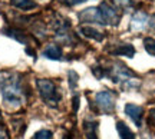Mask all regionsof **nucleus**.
Wrapping results in <instances>:
<instances>
[{
	"label": "nucleus",
	"instance_id": "nucleus-16",
	"mask_svg": "<svg viewBox=\"0 0 155 139\" xmlns=\"http://www.w3.org/2000/svg\"><path fill=\"white\" fill-rule=\"evenodd\" d=\"M32 139H52V132L48 129H42L32 136Z\"/></svg>",
	"mask_w": 155,
	"mask_h": 139
},
{
	"label": "nucleus",
	"instance_id": "nucleus-23",
	"mask_svg": "<svg viewBox=\"0 0 155 139\" xmlns=\"http://www.w3.org/2000/svg\"><path fill=\"white\" fill-rule=\"evenodd\" d=\"M63 139H73V138H72V135L71 134H66L65 136H63Z\"/></svg>",
	"mask_w": 155,
	"mask_h": 139
},
{
	"label": "nucleus",
	"instance_id": "nucleus-1",
	"mask_svg": "<svg viewBox=\"0 0 155 139\" xmlns=\"http://www.w3.org/2000/svg\"><path fill=\"white\" fill-rule=\"evenodd\" d=\"M36 86H38V90L42 99L45 100L46 105L52 106V108H56L58 103L61 102L62 96L58 90V86L53 80L50 79H38L36 80Z\"/></svg>",
	"mask_w": 155,
	"mask_h": 139
},
{
	"label": "nucleus",
	"instance_id": "nucleus-3",
	"mask_svg": "<svg viewBox=\"0 0 155 139\" xmlns=\"http://www.w3.org/2000/svg\"><path fill=\"white\" fill-rule=\"evenodd\" d=\"M115 100H116V95L114 92H111V90H102V92L95 95L96 106L104 113H114L116 105Z\"/></svg>",
	"mask_w": 155,
	"mask_h": 139
},
{
	"label": "nucleus",
	"instance_id": "nucleus-12",
	"mask_svg": "<svg viewBox=\"0 0 155 139\" xmlns=\"http://www.w3.org/2000/svg\"><path fill=\"white\" fill-rule=\"evenodd\" d=\"M81 33H82L83 36H86L88 39H94V40H96V42H102V40L105 39V34L102 33V32L91 27V26H82V27H81Z\"/></svg>",
	"mask_w": 155,
	"mask_h": 139
},
{
	"label": "nucleus",
	"instance_id": "nucleus-9",
	"mask_svg": "<svg viewBox=\"0 0 155 139\" xmlns=\"http://www.w3.org/2000/svg\"><path fill=\"white\" fill-rule=\"evenodd\" d=\"M111 55L115 56H127V57H134L135 55V47L129 43H122L118 45L115 49H111Z\"/></svg>",
	"mask_w": 155,
	"mask_h": 139
},
{
	"label": "nucleus",
	"instance_id": "nucleus-19",
	"mask_svg": "<svg viewBox=\"0 0 155 139\" xmlns=\"http://www.w3.org/2000/svg\"><path fill=\"white\" fill-rule=\"evenodd\" d=\"M61 2H63V3L68 6H78V5H81V3L88 2V0H61Z\"/></svg>",
	"mask_w": 155,
	"mask_h": 139
},
{
	"label": "nucleus",
	"instance_id": "nucleus-22",
	"mask_svg": "<svg viewBox=\"0 0 155 139\" xmlns=\"http://www.w3.org/2000/svg\"><path fill=\"white\" fill-rule=\"evenodd\" d=\"M148 24H150V27L155 32V15H152V16L150 17V20H148Z\"/></svg>",
	"mask_w": 155,
	"mask_h": 139
},
{
	"label": "nucleus",
	"instance_id": "nucleus-8",
	"mask_svg": "<svg viewBox=\"0 0 155 139\" xmlns=\"http://www.w3.org/2000/svg\"><path fill=\"white\" fill-rule=\"evenodd\" d=\"M43 56L50 59V60H62L63 59V52H62V47L59 45L50 43V45H48L45 47Z\"/></svg>",
	"mask_w": 155,
	"mask_h": 139
},
{
	"label": "nucleus",
	"instance_id": "nucleus-11",
	"mask_svg": "<svg viewBox=\"0 0 155 139\" xmlns=\"http://www.w3.org/2000/svg\"><path fill=\"white\" fill-rule=\"evenodd\" d=\"M98 125L99 123L96 121H89V119L83 122V131L88 139H98Z\"/></svg>",
	"mask_w": 155,
	"mask_h": 139
},
{
	"label": "nucleus",
	"instance_id": "nucleus-2",
	"mask_svg": "<svg viewBox=\"0 0 155 139\" xmlns=\"http://www.w3.org/2000/svg\"><path fill=\"white\" fill-rule=\"evenodd\" d=\"M2 96L6 103H12V105L20 103L23 99V88L20 85V79H5V82L2 85Z\"/></svg>",
	"mask_w": 155,
	"mask_h": 139
},
{
	"label": "nucleus",
	"instance_id": "nucleus-20",
	"mask_svg": "<svg viewBox=\"0 0 155 139\" xmlns=\"http://www.w3.org/2000/svg\"><path fill=\"white\" fill-rule=\"evenodd\" d=\"M148 123L151 126H155V108H152L150 111V115H148Z\"/></svg>",
	"mask_w": 155,
	"mask_h": 139
},
{
	"label": "nucleus",
	"instance_id": "nucleus-10",
	"mask_svg": "<svg viewBox=\"0 0 155 139\" xmlns=\"http://www.w3.org/2000/svg\"><path fill=\"white\" fill-rule=\"evenodd\" d=\"M5 34L10 36L13 39H16L17 42H20V43H25V45H29V42H30V36H28L25 32L19 30V29H15V27L5 29Z\"/></svg>",
	"mask_w": 155,
	"mask_h": 139
},
{
	"label": "nucleus",
	"instance_id": "nucleus-14",
	"mask_svg": "<svg viewBox=\"0 0 155 139\" xmlns=\"http://www.w3.org/2000/svg\"><path fill=\"white\" fill-rule=\"evenodd\" d=\"M12 6H15L16 9L20 10H32L38 7V3L35 0H10Z\"/></svg>",
	"mask_w": 155,
	"mask_h": 139
},
{
	"label": "nucleus",
	"instance_id": "nucleus-25",
	"mask_svg": "<svg viewBox=\"0 0 155 139\" xmlns=\"http://www.w3.org/2000/svg\"><path fill=\"white\" fill-rule=\"evenodd\" d=\"M0 118H2V115H0Z\"/></svg>",
	"mask_w": 155,
	"mask_h": 139
},
{
	"label": "nucleus",
	"instance_id": "nucleus-13",
	"mask_svg": "<svg viewBox=\"0 0 155 139\" xmlns=\"http://www.w3.org/2000/svg\"><path fill=\"white\" fill-rule=\"evenodd\" d=\"M116 131H118L121 139H137L135 138V134L129 129V126H128L127 123L122 122V121H118V122H116Z\"/></svg>",
	"mask_w": 155,
	"mask_h": 139
},
{
	"label": "nucleus",
	"instance_id": "nucleus-18",
	"mask_svg": "<svg viewBox=\"0 0 155 139\" xmlns=\"http://www.w3.org/2000/svg\"><path fill=\"white\" fill-rule=\"evenodd\" d=\"M114 2H115V5L118 9H128V7L134 6L132 0H114Z\"/></svg>",
	"mask_w": 155,
	"mask_h": 139
},
{
	"label": "nucleus",
	"instance_id": "nucleus-17",
	"mask_svg": "<svg viewBox=\"0 0 155 139\" xmlns=\"http://www.w3.org/2000/svg\"><path fill=\"white\" fill-rule=\"evenodd\" d=\"M78 79H79L78 73L75 72V70H69V86H71V89H75V88H76Z\"/></svg>",
	"mask_w": 155,
	"mask_h": 139
},
{
	"label": "nucleus",
	"instance_id": "nucleus-4",
	"mask_svg": "<svg viewBox=\"0 0 155 139\" xmlns=\"http://www.w3.org/2000/svg\"><path fill=\"white\" fill-rule=\"evenodd\" d=\"M99 11H101V16H102V20H104V24L116 26L119 23V20H121V13L118 10V7L111 5L106 0L99 5Z\"/></svg>",
	"mask_w": 155,
	"mask_h": 139
},
{
	"label": "nucleus",
	"instance_id": "nucleus-5",
	"mask_svg": "<svg viewBox=\"0 0 155 139\" xmlns=\"http://www.w3.org/2000/svg\"><path fill=\"white\" fill-rule=\"evenodd\" d=\"M78 17H79V20L83 23H98V24H104L99 7H88V9H83L82 11L78 13Z\"/></svg>",
	"mask_w": 155,
	"mask_h": 139
},
{
	"label": "nucleus",
	"instance_id": "nucleus-24",
	"mask_svg": "<svg viewBox=\"0 0 155 139\" xmlns=\"http://www.w3.org/2000/svg\"><path fill=\"white\" fill-rule=\"evenodd\" d=\"M142 139H151L150 136H147V135H144V136H142Z\"/></svg>",
	"mask_w": 155,
	"mask_h": 139
},
{
	"label": "nucleus",
	"instance_id": "nucleus-21",
	"mask_svg": "<svg viewBox=\"0 0 155 139\" xmlns=\"http://www.w3.org/2000/svg\"><path fill=\"white\" fill-rule=\"evenodd\" d=\"M73 113H76L78 112V109H79V96H73Z\"/></svg>",
	"mask_w": 155,
	"mask_h": 139
},
{
	"label": "nucleus",
	"instance_id": "nucleus-15",
	"mask_svg": "<svg viewBox=\"0 0 155 139\" xmlns=\"http://www.w3.org/2000/svg\"><path fill=\"white\" fill-rule=\"evenodd\" d=\"M144 47L151 56H155V39L154 37H145L144 39Z\"/></svg>",
	"mask_w": 155,
	"mask_h": 139
},
{
	"label": "nucleus",
	"instance_id": "nucleus-6",
	"mask_svg": "<svg viewBox=\"0 0 155 139\" xmlns=\"http://www.w3.org/2000/svg\"><path fill=\"white\" fill-rule=\"evenodd\" d=\"M125 113L131 118V121L137 125V128H141V126H142L144 109H142L141 106L134 105V103H128V105H125Z\"/></svg>",
	"mask_w": 155,
	"mask_h": 139
},
{
	"label": "nucleus",
	"instance_id": "nucleus-7",
	"mask_svg": "<svg viewBox=\"0 0 155 139\" xmlns=\"http://www.w3.org/2000/svg\"><path fill=\"white\" fill-rule=\"evenodd\" d=\"M148 20H150V17H148L147 13H144V11H137L132 16V19H131V26H129V29H131L132 32H141V30H144V29L148 26Z\"/></svg>",
	"mask_w": 155,
	"mask_h": 139
}]
</instances>
